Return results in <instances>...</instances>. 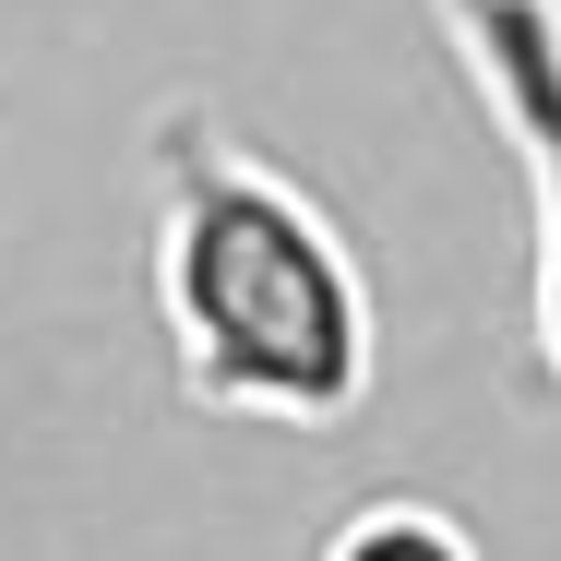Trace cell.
Returning a JSON list of instances; mask_svg holds the SVG:
<instances>
[{"label": "cell", "mask_w": 561, "mask_h": 561, "mask_svg": "<svg viewBox=\"0 0 561 561\" xmlns=\"http://www.w3.org/2000/svg\"><path fill=\"white\" fill-rule=\"evenodd\" d=\"M311 561H478V538H466V514H443V502H419V490H382V502L335 514Z\"/></svg>", "instance_id": "3957f363"}, {"label": "cell", "mask_w": 561, "mask_h": 561, "mask_svg": "<svg viewBox=\"0 0 561 561\" xmlns=\"http://www.w3.org/2000/svg\"><path fill=\"white\" fill-rule=\"evenodd\" d=\"M156 323L204 419L335 431L370 407L382 311L335 204L216 119H156Z\"/></svg>", "instance_id": "6da1fadb"}, {"label": "cell", "mask_w": 561, "mask_h": 561, "mask_svg": "<svg viewBox=\"0 0 561 561\" xmlns=\"http://www.w3.org/2000/svg\"><path fill=\"white\" fill-rule=\"evenodd\" d=\"M478 119L526 168V227H538V358L561 382V0H431Z\"/></svg>", "instance_id": "7a4b0ae2"}]
</instances>
